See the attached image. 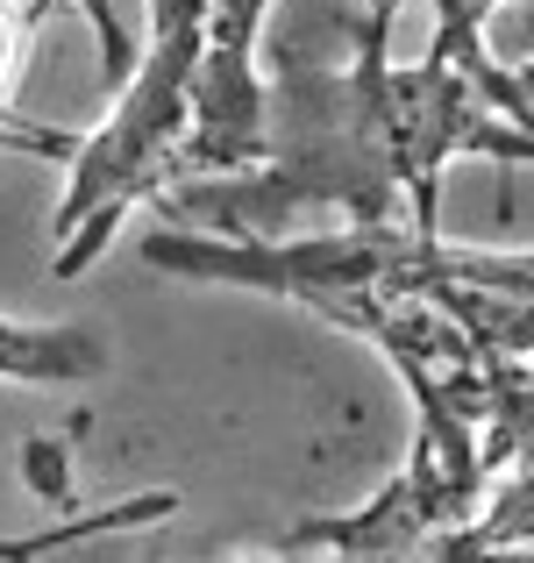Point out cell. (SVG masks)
I'll return each instance as SVG.
<instances>
[{
  "mask_svg": "<svg viewBox=\"0 0 534 563\" xmlns=\"http://www.w3.org/2000/svg\"><path fill=\"white\" fill-rule=\"evenodd\" d=\"M492 22H507V36H499V51L485 43V57H492V65L507 71L513 93H521L527 108H534V0H507V8H499ZM492 22H485V29H492Z\"/></svg>",
  "mask_w": 534,
  "mask_h": 563,
  "instance_id": "5",
  "label": "cell"
},
{
  "mask_svg": "<svg viewBox=\"0 0 534 563\" xmlns=\"http://www.w3.org/2000/svg\"><path fill=\"white\" fill-rule=\"evenodd\" d=\"M108 364V343L79 321H0V385H93Z\"/></svg>",
  "mask_w": 534,
  "mask_h": 563,
  "instance_id": "4",
  "label": "cell"
},
{
  "mask_svg": "<svg viewBox=\"0 0 534 563\" xmlns=\"http://www.w3.org/2000/svg\"><path fill=\"white\" fill-rule=\"evenodd\" d=\"M51 8H65V0H0V151L36 157V165H71L79 143H86L79 129H51V122L14 114V79H22L29 43H36V29L51 22Z\"/></svg>",
  "mask_w": 534,
  "mask_h": 563,
  "instance_id": "3",
  "label": "cell"
},
{
  "mask_svg": "<svg viewBox=\"0 0 534 563\" xmlns=\"http://www.w3.org/2000/svg\"><path fill=\"white\" fill-rule=\"evenodd\" d=\"M207 563H321V556L278 536V542H243V550H229V556H207Z\"/></svg>",
  "mask_w": 534,
  "mask_h": 563,
  "instance_id": "8",
  "label": "cell"
},
{
  "mask_svg": "<svg viewBox=\"0 0 534 563\" xmlns=\"http://www.w3.org/2000/svg\"><path fill=\"white\" fill-rule=\"evenodd\" d=\"M442 22L421 65H392L399 0H292L264 71V151L249 172L178 179L151 200L157 229L292 235L307 214L343 229H435L442 165H534V108L485 57V22L435 0Z\"/></svg>",
  "mask_w": 534,
  "mask_h": 563,
  "instance_id": "1",
  "label": "cell"
},
{
  "mask_svg": "<svg viewBox=\"0 0 534 563\" xmlns=\"http://www.w3.org/2000/svg\"><path fill=\"white\" fill-rule=\"evenodd\" d=\"M207 14L214 0H151V51L129 65L114 114L79 143L71 186L51 214V278H79L114 243V229L178 179L192 86L207 57Z\"/></svg>",
  "mask_w": 534,
  "mask_h": 563,
  "instance_id": "2",
  "label": "cell"
},
{
  "mask_svg": "<svg viewBox=\"0 0 534 563\" xmlns=\"http://www.w3.org/2000/svg\"><path fill=\"white\" fill-rule=\"evenodd\" d=\"M171 514H178V493H136V499H122V507L71 514V521H57V528H65V542H86V536H114V528H151V521H171Z\"/></svg>",
  "mask_w": 534,
  "mask_h": 563,
  "instance_id": "6",
  "label": "cell"
},
{
  "mask_svg": "<svg viewBox=\"0 0 534 563\" xmlns=\"http://www.w3.org/2000/svg\"><path fill=\"white\" fill-rule=\"evenodd\" d=\"M456 8H470V14H478V22H492V14L507 8V0H456Z\"/></svg>",
  "mask_w": 534,
  "mask_h": 563,
  "instance_id": "9",
  "label": "cell"
},
{
  "mask_svg": "<svg viewBox=\"0 0 534 563\" xmlns=\"http://www.w3.org/2000/svg\"><path fill=\"white\" fill-rule=\"evenodd\" d=\"M79 14H86V29H93V43H100V65H108L114 79H129L136 51H129V29H122V14H114V0H79Z\"/></svg>",
  "mask_w": 534,
  "mask_h": 563,
  "instance_id": "7",
  "label": "cell"
}]
</instances>
